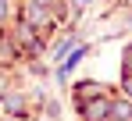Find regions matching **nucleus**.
I'll use <instances>...</instances> for the list:
<instances>
[{
  "label": "nucleus",
  "mask_w": 132,
  "mask_h": 121,
  "mask_svg": "<svg viewBox=\"0 0 132 121\" xmlns=\"http://www.w3.org/2000/svg\"><path fill=\"white\" fill-rule=\"evenodd\" d=\"M86 114L96 121V118H104V114H111V107H107L104 100H96V103H89V107H86Z\"/></svg>",
  "instance_id": "obj_1"
},
{
  "label": "nucleus",
  "mask_w": 132,
  "mask_h": 121,
  "mask_svg": "<svg viewBox=\"0 0 132 121\" xmlns=\"http://www.w3.org/2000/svg\"><path fill=\"white\" fill-rule=\"evenodd\" d=\"M129 89H132V79H129Z\"/></svg>",
  "instance_id": "obj_4"
},
{
  "label": "nucleus",
  "mask_w": 132,
  "mask_h": 121,
  "mask_svg": "<svg viewBox=\"0 0 132 121\" xmlns=\"http://www.w3.org/2000/svg\"><path fill=\"white\" fill-rule=\"evenodd\" d=\"M0 93H4V75H0Z\"/></svg>",
  "instance_id": "obj_3"
},
{
  "label": "nucleus",
  "mask_w": 132,
  "mask_h": 121,
  "mask_svg": "<svg viewBox=\"0 0 132 121\" xmlns=\"http://www.w3.org/2000/svg\"><path fill=\"white\" fill-rule=\"evenodd\" d=\"M111 114H114V118H118V121H125V118H129V114H132V110H129V107H111Z\"/></svg>",
  "instance_id": "obj_2"
}]
</instances>
